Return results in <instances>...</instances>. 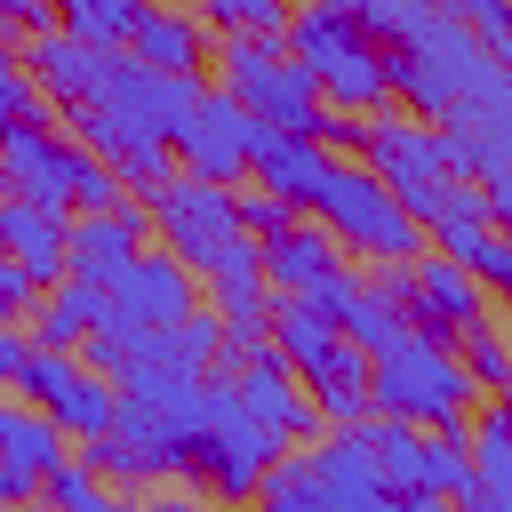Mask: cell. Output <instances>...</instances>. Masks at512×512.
Returning <instances> with one entry per match:
<instances>
[{
	"label": "cell",
	"instance_id": "15",
	"mask_svg": "<svg viewBox=\"0 0 512 512\" xmlns=\"http://www.w3.org/2000/svg\"><path fill=\"white\" fill-rule=\"evenodd\" d=\"M56 456H64V424H48L32 400H0V504H40Z\"/></svg>",
	"mask_w": 512,
	"mask_h": 512
},
{
	"label": "cell",
	"instance_id": "6",
	"mask_svg": "<svg viewBox=\"0 0 512 512\" xmlns=\"http://www.w3.org/2000/svg\"><path fill=\"white\" fill-rule=\"evenodd\" d=\"M208 64L224 72V96L248 104L264 128H280V136H312V128H320V88L296 72V56H288L280 40L216 32V56H208Z\"/></svg>",
	"mask_w": 512,
	"mask_h": 512
},
{
	"label": "cell",
	"instance_id": "2",
	"mask_svg": "<svg viewBox=\"0 0 512 512\" xmlns=\"http://www.w3.org/2000/svg\"><path fill=\"white\" fill-rule=\"evenodd\" d=\"M280 48L296 56V72L320 88V104H336V112H384V96H392V72H384V48L368 40V24L344 8V0H304V8H288V32H280Z\"/></svg>",
	"mask_w": 512,
	"mask_h": 512
},
{
	"label": "cell",
	"instance_id": "20",
	"mask_svg": "<svg viewBox=\"0 0 512 512\" xmlns=\"http://www.w3.org/2000/svg\"><path fill=\"white\" fill-rule=\"evenodd\" d=\"M208 296H216V320H224L232 336H264V320H272V280H264V264H256V240H232V248H224V264L208 272Z\"/></svg>",
	"mask_w": 512,
	"mask_h": 512
},
{
	"label": "cell",
	"instance_id": "10",
	"mask_svg": "<svg viewBox=\"0 0 512 512\" xmlns=\"http://www.w3.org/2000/svg\"><path fill=\"white\" fill-rule=\"evenodd\" d=\"M48 424H64V440H96V432H112V408H120V392L80 360V352H32V368H24V384H16Z\"/></svg>",
	"mask_w": 512,
	"mask_h": 512
},
{
	"label": "cell",
	"instance_id": "3",
	"mask_svg": "<svg viewBox=\"0 0 512 512\" xmlns=\"http://www.w3.org/2000/svg\"><path fill=\"white\" fill-rule=\"evenodd\" d=\"M264 336H272V352L288 360V376L320 400L328 424H360V416H368V352L344 336V320H336L320 296H272Z\"/></svg>",
	"mask_w": 512,
	"mask_h": 512
},
{
	"label": "cell",
	"instance_id": "11",
	"mask_svg": "<svg viewBox=\"0 0 512 512\" xmlns=\"http://www.w3.org/2000/svg\"><path fill=\"white\" fill-rule=\"evenodd\" d=\"M360 160L384 176L392 200H416L424 184L456 176V152H448V128L416 120V112H368V136H360Z\"/></svg>",
	"mask_w": 512,
	"mask_h": 512
},
{
	"label": "cell",
	"instance_id": "22",
	"mask_svg": "<svg viewBox=\"0 0 512 512\" xmlns=\"http://www.w3.org/2000/svg\"><path fill=\"white\" fill-rule=\"evenodd\" d=\"M328 168H336V152H328V144H312V136H272V144L256 152V176H248V184H264V192H280L288 208H304V216H312V200H320Z\"/></svg>",
	"mask_w": 512,
	"mask_h": 512
},
{
	"label": "cell",
	"instance_id": "38",
	"mask_svg": "<svg viewBox=\"0 0 512 512\" xmlns=\"http://www.w3.org/2000/svg\"><path fill=\"white\" fill-rule=\"evenodd\" d=\"M504 408H512V376H504Z\"/></svg>",
	"mask_w": 512,
	"mask_h": 512
},
{
	"label": "cell",
	"instance_id": "28",
	"mask_svg": "<svg viewBox=\"0 0 512 512\" xmlns=\"http://www.w3.org/2000/svg\"><path fill=\"white\" fill-rule=\"evenodd\" d=\"M192 16L208 32H256V40L288 32V0H192Z\"/></svg>",
	"mask_w": 512,
	"mask_h": 512
},
{
	"label": "cell",
	"instance_id": "40",
	"mask_svg": "<svg viewBox=\"0 0 512 512\" xmlns=\"http://www.w3.org/2000/svg\"><path fill=\"white\" fill-rule=\"evenodd\" d=\"M392 512H400V504H392Z\"/></svg>",
	"mask_w": 512,
	"mask_h": 512
},
{
	"label": "cell",
	"instance_id": "31",
	"mask_svg": "<svg viewBox=\"0 0 512 512\" xmlns=\"http://www.w3.org/2000/svg\"><path fill=\"white\" fill-rule=\"evenodd\" d=\"M232 200H240V232H248V240H272V232H288V224L304 216V208H288V200L264 192V184H256V192H232Z\"/></svg>",
	"mask_w": 512,
	"mask_h": 512
},
{
	"label": "cell",
	"instance_id": "5",
	"mask_svg": "<svg viewBox=\"0 0 512 512\" xmlns=\"http://www.w3.org/2000/svg\"><path fill=\"white\" fill-rule=\"evenodd\" d=\"M280 456H288V440H280L272 424H256L224 376H208V400H200L184 472H192L216 504H256V488H264V472H272Z\"/></svg>",
	"mask_w": 512,
	"mask_h": 512
},
{
	"label": "cell",
	"instance_id": "8",
	"mask_svg": "<svg viewBox=\"0 0 512 512\" xmlns=\"http://www.w3.org/2000/svg\"><path fill=\"white\" fill-rule=\"evenodd\" d=\"M144 208H152L160 248L184 256L200 280L224 264L232 240H248V232H240V200H232V184H208V176H192V168H168V176L144 192Z\"/></svg>",
	"mask_w": 512,
	"mask_h": 512
},
{
	"label": "cell",
	"instance_id": "34",
	"mask_svg": "<svg viewBox=\"0 0 512 512\" xmlns=\"http://www.w3.org/2000/svg\"><path fill=\"white\" fill-rule=\"evenodd\" d=\"M32 328L24 320H0V384H24V368H32Z\"/></svg>",
	"mask_w": 512,
	"mask_h": 512
},
{
	"label": "cell",
	"instance_id": "4",
	"mask_svg": "<svg viewBox=\"0 0 512 512\" xmlns=\"http://www.w3.org/2000/svg\"><path fill=\"white\" fill-rule=\"evenodd\" d=\"M472 400H480V384L464 376L456 344H432V336L400 328L384 352H368V408L376 416L448 432V424H472Z\"/></svg>",
	"mask_w": 512,
	"mask_h": 512
},
{
	"label": "cell",
	"instance_id": "19",
	"mask_svg": "<svg viewBox=\"0 0 512 512\" xmlns=\"http://www.w3.org/2000/svg\"><path fill=\"white\" fill-rule=\"evenodd\" d=\"M64 232H72V216H64V208L0 200V248L32 272V288H56V280H64Z\"/></svg>",
	"mask_w": 512,
	"mask_h": 512
},
{
	"label": "cell",
	"instance_id": "39",
	"mask_svg": "<svg viewBox=\"0 0 512 512\" xmlns=\"http://www.w3.org/2000/svg\"><path fill=\"white\" fill-rule=\"evenodd\" d=\"M0 512H24V504H0Z\"/></svg>",
	"mask_w": 512,
	"mask_h": 512
},
{
	"label": "cell",
	"instance_id": "18",
	"mask_svg": "<svg viewBox=\"0 0 512 512\" xmlns=\"http://www.w3.org/2000/svg\"><path fill=\"white\" fill-rule=\"evenodd\" d=\"M128 56H136V64H152V72H192V80H200V64L216 56V32H208L192 8L152 0V8L136 16V32H128Z\"/></svg>",
	"mask_w": 512,
	"mask_h": 512
},
{
	"label": "cell",
	"instance_id": "37",
	"mask_svg": "<svg viewBox=\"0 0 512 512\" xmlns=\"http://www.w3.org/2000/svg\"><path fill=\"white\" fill-rule=\"evenodd\" d=\"M400 512H456L448 496H400Z\"/></svg>",
	"mask_w": 512,
	"mask_h": 512
},
{
	"label": "cell",
	"instance_id": "25",
	"mask_svg": "<svg viewBox=\"0 0 512 512\" xmlns=\"http://www.w3.org/2000/svg\"><path fill=\"white\" fill-rule=\"evenodd\" d=\"M48 88L32 80V64H24V40H8L0 32V136L8 128H48Z\"/></svg>",
	"mask_w": 512,
	"mask_h": 512
},
{
	"label": "cell",
	"instance_id": "27",
	"mask_svg": "<svg viewBox=\"0 0 512 512\" xmlns=\"http://www.w3.org/2000/svg\"><path fill=\"white\" fill-rule=\"evenodd\" d=\"M256 512H328V496H320V480H312V456H304V448H296V456H280V464L264 472Z\"/></svg>",
	"mask_w": 512,
	"mask_h": 512
},
{
	"label": "cell",
	"instance_id": "30",
	"mask_svg": "<svg viewBox=\"0 0 512 512\" xmlns=\"http://www.w3.org/2000/svg\"><path fill=\"white\" fill-rule=\"evenodd\" d=\"M104 488H112V480H96L80 456H56V464H48V480H40V504H56V512H88Z\"/></svg>",
	"mask_w": 512,
	"mask_h": 512
},
{
	"label": "cell",
	"instance_id": "21",
	"mask_svg": "<svg viewBox=\"0 0 512 512\" xmlns=\"http://www.w3.org/2000/svg\"><path fill=\"white\" fill-rule=\"evenodd\" d=\"M24 328H32V344H48V352H80V344H88V328H104V288L64 272L56 288H40V296H32Z\"/></svg>",
	"mask_w": 512,
	"mask_h": 512
},
{
	"label": "cell",
	"instance_id": "33",
	"mask_svg": "<svg viewBox=\"0 0 512 512\" xmlns=\"http://www.w3.org/2000/svg\"><path fill=\"white\" fill-rule=\"evenodd\" d=\"M360 136H368V120H360V112H336V104H320V128H312V144H328V152H360Z\"/></svg>",
	"mask_w": 512,
	"mask_h": 512
},
{
	"label": "cell",
	"instance_id": "29",
	"mask_svg": "<svg viewBox=\"0 0 512 512\" xmlns=\"http://www.w3.org/2000/svg\"><path fill=\"white\" fill-rule=\"evenodd\" d=\"M456 360H464V376H472L480 392H504V376H512V336H504L496 320H480V328L456 336Z\"/></svg>",
	"mask_w": 512,
	"mask_h": 512
},
{
	"label": "cell",
	"instance_id": "13",
	"mask_svg": "<svg viewBox=\"0 0 512 512\" xmlns=\"http://www.w3.org/2000/svg\"><path fill=\"white\" fill-rule=\"evenodd\" d=\"M184 312H200L192 304V264L168 256V248H136V264L104 288V320L112 328H168Z\"/></svg>",
	"mask_w": 512,
	"mask_h": 512
},
{
	"label": "cell",
	"instance_id": "16",
	"mask_svg": "<svg viewBox=\"0 0 512 512\" xmlns=\"http://www.w3.org/2000/svg\"><path fill=\"white\" fill-rule=\"evenodd\" d=\"M256 264H264L272 296H312V288H328V280L344 272V248H336V232H328L320 216H296L288 232L256 240Z\"/></svg>",
	"mask_w": 512,
	"mask_h": 512
},
{
	"label": "cell",
	"instance_id": "36",
	"mask_svg": "<svg viewBox=\"0 0 512 512\" xmlns=\"http://www.w3.org/2000/svg\"><path fill=\"white\" fill-rule=\"evenodd\" d=\"M136 512H208V496H184V488H152Z\"/></svg>",
	"mask_w": 512,
	"mask_h": 512
},
{
	"label": "cell",
	"instance_id": "7",
	"mask_svg": "<svg viewBox=\"0 0 512 512\" xmlns=\"http://www.w3.org/2000/svg\"><path fill=\"white\" fill-rule=\"evenodd\" d=\"M312 216L336 232V248H360V256H376V264H416V256H424L416 216L384 192V176H376L368 160H336L328 184H320V200H312Z\"/></svg>",
	"mask_w": 512,
	"mask_h": 512
},
{
	"label": "cell",
	"instance_id": "26",
	"mask_svg": "<svg viewBox=\"0 0 512 512\" xmlns=\"http://www.w3.org/2000/svg\"><path fill=\"white\" fill-rule=\"evenodd\" d=\"M464 448H472V480L512 496V408H504V400L480 408V416L464 424Z\"/></svg>",
	"mask_w": 512,
	"mask_h": 512
},
{
	"label": "cell",
	"instance_id": "1",
	"mask_svg": "<svg viewBox=\"0 0 512 512\" xmlns=\"http://www.w3.org/2000/svg\"><path fill=\"white\" fill-rule=\"evenodd\" d=\"M384 72H392V96H400L416 120H448L456 104H472V96L496 80L488 48H480L440 0H408V16H400L392 40H384Z\"/></svg>",
	"mask_w": 512,
	"mask_h": 512
},
{
	"label": "cell",
	"instance_id": "23",
	"mask_svg": "<svg viewBox=\"0 0 512 512\" xmlns=\"http://www.w3.org/2000/svg\"><path fill=\"white\" fill-rule=\"evenodd\" d=\"M312 296L344 320V336H352L360 352H384V344L408 328V320H400V304H384V296H376L368 280H352V272H336V280H328V288H312Z\"/></svg>",
	"mask_w": 512,
	"mask_h": 512
},
{
	"label": "cell",
	"instance_id": "9",
	"mask_svg": "<svg viewBox=\"0 0 512 512\" xmlns=\"http://www.w3.org/2000/svg\"><path fill=\"white\" fill-rule=\"evenodd\" d=\"M280 128H264L248 104H232L224 88H200V104L184 112V128L168 136V152H176V168H192V176H208V184H248L256 176V152L272 144Z\"/></svg>",
	"mask_w": 512,
	"mask_h": 512
},
{
	"label": "cell",
	"instance_id": "12",
	"mask_svg": "<svg viewBox=\"0 0 512 512\" xmlns=\"http://www.w3.org/2000/svg\"><path fill=\"white\" fill-rule=\"evenodd\" d=\"M400 320L416 328V336H432V344H456L464 328H480L488 320V288L464 272V264H448V256H416L408 264V296H400Z\"/></svg>",
	"mask_w": 512,
	"mask_h": 512
},
{
	"label": "cell",
	"instance_id": "14",
	"mask_svg": "<svg viewBox=\"0 0 512 512\" xmlns=\"http://www.w3.org/2000/svg\"><path fill=\"white\" fill-rule=\"evenodd\" d=\"M144 240H152V208H144V200H120V208L72 216V232H64V272H72V280L112 288V280L136 264V248H144Z\"/></svg>",
	"mask_w": 512,
	"mask_h": 512
},
{
	"label": "cell",
	"instance_id": "35",
	"mask_svg": "<svg viewBox=\"0 0 512 512\" xmlns=\"http://www.w3.org/2000/svg\"><path fill=\"white\" fill-rule=\"evenodd\" d=\"M32 296H40V288H32V272L0 248V320H24V312H32Z\"/></svg>",
	"mask_w": 512,
	"mask_h": 512
},
{
	"label": "cell",
	"instance_id": "32",
	"mask_svg": "<svg viewBox=\"0 0 512 512\" xmlns=\"http://www.w3.org/2000/svg\"><path fill=\"white\" fill-rule=\"evenodd\" d=\"M0 32H8V40L56 32V0H0Z\"/></svg>",
	"mask_w": 512,
	"mask_h": 512
},
{
	"label": "cell",
	"instance_id": "24",
	"mask_svg": "<svg viewBox=\"0 0 512 512\" xmlns=\"http://www.w3.org/2000/svg\"><path fill=\"white\" fill-rule=\"evenodd\" d=\"M144 8L152 0H56V32L80 40V48H128Z\"/></svg>",
	"mask_w": 512,
	"mask_h": 512
},
{
	"label": "cell",
	"instance_id": "17",
	"mask_svg": "<svg viewBox=\"0 0 512 512\" xmlns=\"http://www.w3.org/2000/svg\"><path fill=\"white\" fill-rule=\"evenodd\" d=\"M304 456H312V480H320L328 512H392V488H384V472H376V456H368V440L352 424H336Z\"/></svg>",
	"mask_w": 512,
	"mask_h": 512
}]
</instances>
